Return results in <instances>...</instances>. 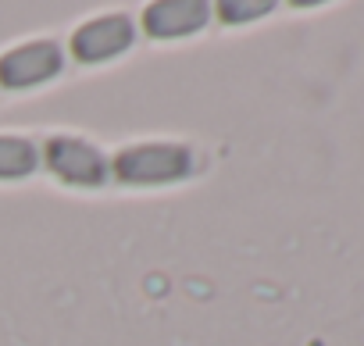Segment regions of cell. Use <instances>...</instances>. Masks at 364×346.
<instances>
[{
	"instance_id": "cell-1",
	"label": "cell",
	"mask_w": 364,
	"mask_h": 346,
	"mask_svg": "<svg viewBox=\"0 0 364 346\" xmlns=\"http://www.w3.org/2000/svg\"><path fill=\"white\" fill-rule=\"evenodd\" d=\"M193 171V150L182 143H132L111 157V179L122 186H168Z\"/></svg>"
},
{
	"instance_id": "cell-2",
	"label": "cell",
	"mask_w": 364,
	"mask_h": 346,
	"mask_svg": "<svg viewBox=\"0 0 364 346\" xmlns=\"http://www.w3.org/2000/svg\"><path fill=\"white\" fill-rule=\"evenodd\" d=\"M40 161L65 186L100 190L111 179V157H104L100 146H93L90 139H79V136H50L43 143Z\"/></svg>"
},
{
	"instance_id": "cell-3",
	"label": "cell",
	"mask_w": 364,
	"mask_h": 346,
	"mask_svg": "<svg viewBox=\"0 0 364 346\" xmlns=\"http://www.w3.org/2000/svg\"><path fill=\"white\" fill-rule=\"evenodd\" d=\"M136 22L122 11L114 15H97L90 22H82L72 40H68V50L79 65H104V61H114L122 58L132 43H136Z\"/></svg>"
},
{
	"instance_id": "cell-4",
	"label": "cell",
	"mask_w": 364,
	"mask_h": 346,
	"mask_svg": "<svg viewBox=\"0 0 364 346\" xmlns=\"http://www.w3.org/2000/svg\"><path fill=\"white\" fill-rule=\"evenodd\" d=\"M65 68V50L58 40H29L0 54V86L4 90H33L58 79Z\"/></svg>"
},
{
	"instance_id": "cell-5",
	"label": "cell",
	"mask_w": 364,
	"mask_h": 346,
	"mask_svg": "<svg viewBox=\"0 0 364 346\" xmlns=\"http://www.w3.org/2000/svg\"><path fill=\"white\" fill-rule=\"evenodd\" d=\"M211 22V8L204 0H157L143 8V33L150 40H182L193 36Z\"/></svg>"
},
{
	"instance_id": "cell-6",
	"label": "cell",
	"mask_w": 364,
	"mask_h": 346,
	"mask_svg": "<svg viewBox=\"0 0 364 346\" xmlns=\"http://www.w3.org/2000/svg\"><path fill=\"white\" fill-rule=\"evenodd\" d=\"M36 168H40V146L29 136L0 132V183L29 179Z\"/></svg>"
},
{
	"instance_id": "cell-7",
	"label": "cell",
	"mask_w": 364,
	"mask_h": 346,
	"mask_svg": "<svg viewBox=\"0 0 364 346\" xmlns=\"http://www.w3.org/2000/svg\"><path fill=\"white\" fill-rule=\"evenodd\" d=\"M268 8H272V4H222L218 15H222V22H247V18L264 15Z\"/></svg>"
}]
</instances>
